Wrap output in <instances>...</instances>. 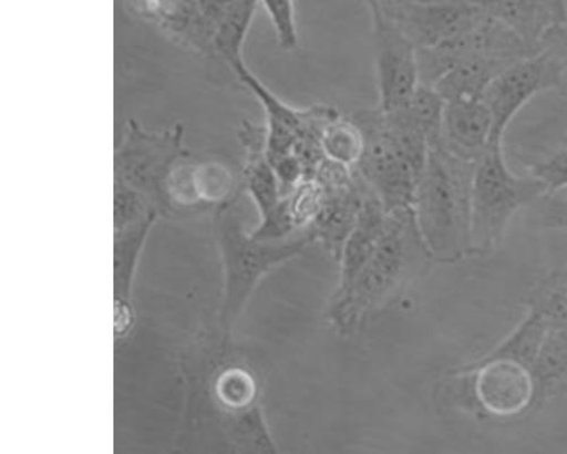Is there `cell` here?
Listing matches in <instances>:
<instances>
[{"label": "cell", "instance_id": "6da1fadb", "mask_svg": "<svg viewBox=\"0 0 567 454\" xmlns=\"http://www.w3.org/2000/svg\"><path fill=\"white\" fill-rule=\"evenodd\" d=\"M476 163L442 147L431 151L415 190L413 210L429 250L446 260L472 254L471 184Z\"/></svg>", "mask_w": 567, "mask_h": 454}, {"label": "cell", "instance_id": "7a4b0ae2", "mask_svg": "<svg viewBox=\"0 0 567 454\" xmlns=\"http://www.w3.org/2000/svg\"><path fill=\"white\" fill-rule=\"evenodd\" d=\"M547 194L535 176L515 175L508 167L503 144H489L476 163L471 184L472 254H488L498 247L514 215Z\"/></svg>", "mask_w": 567, "mask_h": 454}, {"label": "cell", "instance_id": "3957f363", "mask_svg": "<svg viewBox=\"0 0 567 454\" xmlns=\"http://www.w3.org/2000/svg\"><path fill=\"white\" fill-rule=\"evenodd\" d=\"M420 244L424 241L413 207L388 211L380 237L352 285L343 291L340 310L355 314L388 297L404 279Z\"/></svg>", "mask_w": 567, "mask_h": 454}, {"label": "cell", "instance_id": "277c9868", "mask_svg": "<svg viewBox=\"0 0 567 454\" xmlns=\"http://www.w3.org/2000/svg\"><path fill=\"white\" fill-rule=\"evenodd\" d=\"M363 134V153L353 168L386 211L413 207L421 173L408 161L391 135L380 107L350 116Z\"/></svg>", "mask_w": 567, "mask_h": 454}, {"label": "cell", "instance_id": "5b68a950", "mask_svg": "<svg viewBox=\"0 0 567 454\" xmlns=\"http://www.w3.org/2000/svg\"><path fill=\"white\" fill-rule=\"evenodd\" d=\"M182 125L150 131L131 120L114 156L115 182L131 189L162 188L169 195L172 177L192 157Z\"/></svg>", "mask_w": 567, "mask_h": 454}, {"label": "cell", "instance_id": "8992f818", "mask_svg": "<svg viewBox=\"0 0 567 454\" xmlns=\"http://www.w3.org/2000/svg\"><path fill=\"white\" fill-rule=\"evenodd\" d=\"M415 45L431 50L474 30L486 14L475 0H367Z\"/></svg>", "mask_w": 567, "mask_h": 454}, {"label": "cell", "instance_id": "52a82bcc", "mask_svg": "<svg viewBox=\"0 0 567 454\" xmlns=\"http://www.w3.org/2000/svg\"><path fill=\"white\" fill-rule=\"evenodd\" d=\"M565 66L555 53L540 51L515 62L495 78L483 97L493 116L489 144H503L515 115L543 91L558 86Z\"/></svg>", "mask_w": 567, "mask_h": 454}, {"label": "cell", "instance_id": "ba28073f", "mask_svg": "<svg viewBox=\"0 0 567 454\" xmlns=\"http://www.w3.org/2000/svg\"><path fill=\"white\" fill-rule=\"evenodd\" d=\"M372 17L374 60L380 107L401 109L421 83L414 43L380 10L369 7Z\"/></svg>", "mask_w": 567, "mask_h": 454}, {"label": "cell", "instance_id": "9c48e42d", "mask_svg": "<svg viewBox=\"0 0 567 454\" xmlns=\"http://www.w3.org/2000/svg\"><path fill=\"white\" fill-rule=\"evenodd\" d=\"M470 371L475 375L476 399L489 416L513 420L536 409V381L524 363L509 358L484 357Z\"/></svg>", "mask_w": 567, "mask_h": 454}, {"label": "cell", "instance_id": "30bf717a", "mask_svg": "<svg viewBox=\"0 0 567 454\" xmlns=\"http://www.w3.org/2000/svg\"><path fill=\"white\" fill-rule=\"evenodd\" d=\"M475 3L534 53L540 52L545 41L567 27L566 0H475Z\"/></svg>", "mask_w": 567, "mask_h": 454}, {"label": "cell", "instance_id": "8fae6325", "mask_svg": "<svg viewBox=\"0 0 567 454\" xmlns=\"http://www.w3.org/2000/svg\"><path fill=\"white\" fill-rule=\"evenodd\" d=\"M244 85L257 99L265 112L266 153L269 161L284 155L292 154L299 135L303 131L310 107L295 109L280 101L271 91L251 72L244 60L228 65Z\"/></svg>", "mask_w": 567, "mask_h": 454}, {"label": "cell", "instance_id": "7c38bea8", "mask_svg": "<svg viewBox=\"0 0 567 454\" xmlns=\"http://www.w3.org/2000/svg\"><path fill=\"white\" fill-rule=\"evenodd\" d=\"M492 131L493 116L483 100L446 102L441 147L450 155L477 163L489 146Z\"/></svg>", "mask_w": 567, "mask_h": 454}, {"label": "cell", "instance_id": "4fadbf2b", "mask_svg": "<svg viewBox=\"0 0 567 454\" xmlns=\"http://www.w3.org/2000/svg\"><path fill=\"white\" fill-rule=\"evenodd\" d=\"M133 10L171 39L197 53H214L200 0H130Z\"/></svg>", "mask_w": 567, "mask_h": 454}, {"label": "cell", "instance_id": "5bb4252c", "mask_svg": "<svg viewBox=\"0 0 567 454\" xmlns=\"http://www.w3.org/2000/svg\"><path fill=\"white\" fill-rule=\"evenodd\" d=\"M515 62L494 54H470L449 68L432 86L446 102L483 100L495 78Z\"/></svg>", "mask_w": 567, "mask_h": 454}, {"label": "cell", "instance_id": "9a60e30c", "mask_svg": "<svg viewBox=\"0 0 567 454\" xmlns=\"http://www.w3.org/2000/svg\"><path fill=\"white\" fill-rule=\"evenodd\" d=\"M537 385L538 409L548 399L560 395L567 383V328L549 327L532 368Z\"/></svg>", "mask_w": 567, "mask_h": 454}, {"label": "cell", "instance_id": "2e32d148", "mask_svg": "<svg viewBox=\"0 0 567 454\" xmlns=\"http://www.w3.org/2000/svg\"><path fill=\"white\" fill-rule=\"evenodd\" d=\"M260 0H235L214 42V54L228 65L244 60V45Z\"/></svg>", "mask_w": 567, "mask_h": 454}, {"label": "cell", "instance_id": "e0dca14e", "mask_svg": "<svg viewBox=\"0 0 567 454\" xmlns=\"http://www.w3.org/2000/svg\"><path fill=\"white\" fill-rule=\"evenodd\" d=\"M550 324L536 311L526 317L493 351L485 357H503L524 363L532 370Z\"/></svg>", "mask_w": 567, "mask_h": 454}, {"label": "cell", "instance_id": "ac0fdd59", "mask_svg": "<svg viewBox=\"0 0 567 454\" xmlns=\"http://www.w3.org/2000/svg\"><path fill=\"white\" fill-rule=\"evenodd\" d=\"M525 305L549 324L567 328V264L537 282L527 292Z\"/></svg>", "mask_w": 567, "mask_h": 454}, {"label": "cell", "instance_id": "d6986e66", "mask_svg": "<svg viewBox=\"0 0 567 454\" xmlns=\"http://www.w3.org/2000/svg\"><path fill=\"white\" fill-rule=\"evenodd\" d=\"M363 134L349 116L339 115L330 121L321 134L324 157L350 168H354L363 153Z\"/></svg>", "mask_w": 567, "mask_h": 454}, {"label": "cell", "instance_id": "ffe728a7", "mask_svg": "<svg viewBox=\"0 0 567 454\" xmlns=\"http://www.w3.org/2000/svg\"><path fill=\"white\" fill-rule=\"evenodd\" d=\"M446 101L432 85L420 83L401 111L417 126L430 142L431 148L441 147L442 123Z\"/></svg>", "mask_w": 567, "mask_h": 454}, {"label": "cell", "instance_id": "44dd1931", "mask_svg": "<svg viewBox=\"0 0 567 454\" xmlns=\"http://www.w3.org/2000/svg\"><path fill=\"white\" fill-rule=\"evenodd\" d=\"M270 19L279 48L292 52L298 48L299 32L293 0H260Z\"/></svg>", "mask_w": 567, "mask_h": 454}, {"label": "cell", "instance_id": "7402d4cb", "mask_svg": "<svg viewBox=\"0 0 567 454\" xmlns=\"http://www.w3.org/2000/svg\"><path fill=\"white\" fill-rule=\"evenodd\" d=\"M217 391L221 401L227 405L245 407L254 401L256 384L247 372L230 370L220 376Z\"/></svg>", "mask_w": 567, "mask_h": 454}, {"label": "cell", "instance_id": "603a6c76", "mask_svg": "<svg viewBox=\"0 0 567 454\" xmlns=\"http://www.w3.org/2000/svg\"><path fill=\"white\" fill-rule=\"evenodd\" d=\"M533 206L534 220L543 229L567 231V188L545 194Z\"/></svg>", "mask_w": 567, "mask_h": 454}, {"label": "cell", "instance_id": "cb8c5ba5", "mask_svg": "<svg viewBox=\"0 0 567 454\" xmlns=\"http://www.w3.org/2000/svg\"><path fill=\"white\" fill-rule=\"evenodd\" d=\"M532 175L543 182L547 193L567 188V151L536 163L532 168Z\"/></svg>", "mask_w": 567, "mask_h": 454}, {"label": "cell", "instance_id": "d4e9b609", "mask_svg": "<svg viewBox=\"0 0 567 454\" xmlns=\"http://www.w3.org/2000/svg\"><path fill=\"white\" fill-rule=\"evenodd\" d=\"M560 35L565 39L566 43H567V29L566 27L564 29H561L559 31Z\"/></svg>", "mask_w": 567, "mask_h": 454}, {"label": "cell", "instance_id": "484cf974", "mask_svg": "<svg viewBox=\"0 0 567 454\" xmlns=\"http://www.w3.org/2000/svg\"><path fill=\"white\" fill-rule=\"evenodd\" d=\"M560 395L567 396V383L563 386V389L560 391Z\"/></svg>", "mask_w": 567, "mask_h": 454}]
</instances>
